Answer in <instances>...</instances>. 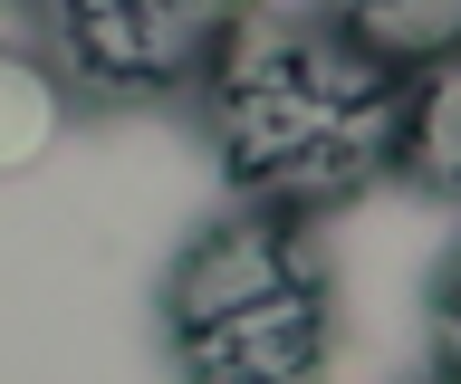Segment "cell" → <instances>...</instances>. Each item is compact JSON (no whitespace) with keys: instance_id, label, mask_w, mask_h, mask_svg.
<instances>
[{"instance_id":"cell-5","label":"cell","mask_w":461,"mask_h":384,"mask_svg":"<svg viewBox=\"0 0 461 384\" xmlns=\"http://www.w3.org/2000/svg\"><path fill=\"white\" fill-rule=\"evenodd\" d=\"M394 174L423 183L432 202L461 211V58L413 67V87H403V154H394Z\"/></svg>"},{"instance_id":"cell-3","label":"cell","mask_w":461,"mask_h":384,"mask_svg":"<svg viewBox=\"0 0 461 384\" xmlns=\"http://www.w3.org/2000/svg\"><path fill=\"white\" fill-rule=\"evenodd\" d=\"M29 10L68 87L106 106H154V96L202 87V67L250 20V0H29Z\"/></svg>"},{"instance_id":"cell-8","label":"cell","mask_w":461,"mask_h":384,"mask_svg":"<svg viewBox=\"0 0 461 384\" xmlns=\"http://www.w3.org/2000/svg\"><path fill=\"white\" fill-rule=\"evenodd\" d=\"M432 384H452V375H432Z\"/></svg>"},{"instance_id":"cell-7","label":"cell","mask_w":461,"mask_h":384,"mask_svg":"<svg viewBox=\"0 0 461 384\" xmlns=\"http://www.w3.org/2000/svg\"><path fill=\"white\" fill-rule=\"evenodd\" d=\"M20 20H29V0H0V49L20 39Z\"/></svg>"},{"instance_id":"cell-1","label":"cell","mask_w":461,"mask_h":384,"mask_svg":"<svg viewBox=\"0 0 461 384\" xmlns=\"http://www.w3.org/2000/svg\"><path fill=\"white\" fill-rule=\"evenodd\" d=\"M403 87L413 77L356 49L337 20H240L202 67V135L250 211L317 221L394 174Z\"/></svg>"},{"instance_id":"cell-2","label":"cell","mask_w":461,"mask_h":384,"mask_svg":"<svg viewBox=\"0 0 461 384\" xmlns=\"http://www.w3.org/2000/svg\"><path fill=\"white\" fill-rule=\"evenodd\" d=\"M164 355L183 384H327L337 269L308 221L221 211L164 269Z\"/></svg>"},{"instance_id":"cell-4","label":"cell","mask_w":461,"mask_h":384,"mask_svg":"<svg viewBox=\"0 0 461 384\" xmlns=\"http://www.w3.org/2000/svg\"><path fill=\"white\" fill-rule=\"evenodd\" d=\"M317 20H337L356 49H375L403 77L461 58V0H317Z\"/></svg>"},{"instance_id":"cell-6","label":"cell","mask_w":461,"mask_h":384,"mask_svg":"<svg viewBox=\"0 0 461 384\" xmlns=\"http://www.w3.org/2000/svg\"><path fill=\"white\" fill-rule=\"evenodd\" d=\"M432 375L461 384V250L442 260V279H432Z\"/></svg>"}]
</instances>
